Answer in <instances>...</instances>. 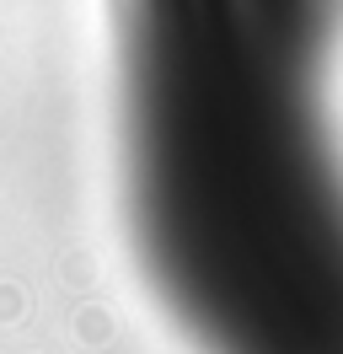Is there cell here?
I'll return each instance as SVG.
<instances>
[{
    "mask_svg": "<svg viewBox=\"0 0 343 354\" xmlns=\"http://www.w3.org/2000/svg\"><path fill=\"white\" fill-rule=\"evenodd\" d=\"M343 0H118L134 258L193 354H343Z\"/></svg>",
    "mask_w": 343,
    "mask_h": 354,
    "instance_id": "6da1fadb",
    "label": "cell"
}]
</instances>
